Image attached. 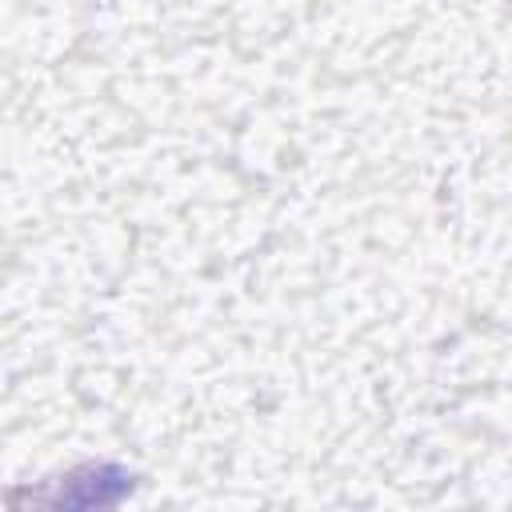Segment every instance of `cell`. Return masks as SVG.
<instances>
[]
</instances>
